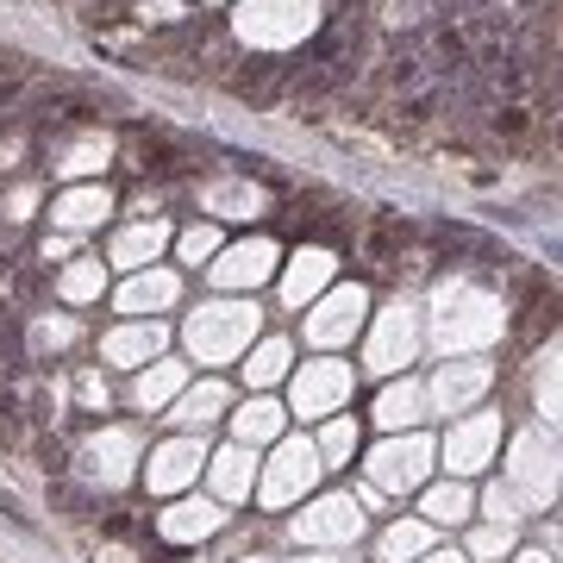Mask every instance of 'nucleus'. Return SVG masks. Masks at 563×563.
Masks as SVG:
<instances>
[{"label":"nucleus","mask_w":563,"mask_h":563,"mask_svg":"<svg viewBox=\"0 0 563 563\" xmlns=\"http://www.w3.org/2000/svg\"><path fill=\"white\" fill-rule=\"evenodd\" d=\"M107 163H113V139H107V132H81V139H69L57 151L51 169H57V176H101Z\"/></svg>","instance_id":"a878e982"},{"label":"nucleus","mask_w":563,"mask_h":563,"mask_svg":"<svg viewBox=\"0 0 563 563\" xmlns=\"http://www.w3.org/2000/svg\"><path fill=\"white\" fill-rule=\"evenodd\" d=\"M181 301V276L176 269H163V263H151V269H132L120 288V313H132V320H157L163 307Z\"/></svg>","instance_id":"dca6fc26"},{"label":"nucleus","mask_w":563,"mask_h":563,"mask_svg":"<svg viewBox=\"0 0 563 563\" xmlns=\"http://www.w3.org/2000/svg\"><path fill=\"white\" fill-rule=\"evenodd\" d=\"M201 7H225V0H201Z\"/></svg>","instance_id":"a18cd8bd"},{"label":"nucleus","mask_w":563,"mask_h":563,"mask_svg":"<svg viewBox=\"0 0 563 563\" xmlns=\"http://www.w3.org/2000/svg\"><path fill=\"white\" fill-rule=\"evenodd\" d=\"M282 420H288V413H282L269 395H251V401L232 413V432H239V444H251V451H257V444L282 439Z\"/></svg>","instance_id":"bb28decb"},{"label":"nucleus","mask_w":563,"mask_h":563,"mask_svg":"<svg viewBox=\"0 0 563 563\" xmlns=\"http://www.w3.org/2000/svg\"><path fill=\"white\" fill-rule=\"evenodd\" d=\"M176 257L195 263V269L213 263V257H220V232H213V225H188V232H176Z\"/></svg>","instance_id":"72a5a7b5"},{"label":"nucleus","mask_w":563,"mask_h":563,"mask_svg":"<svg viewBox=\"0 0 563 563\" xmlns=\"http://www.w3.org/2000/svg\"><path fill=\"white\" fill-rule=\"evenodd\" d=\"M207 483H213V501H251L257 488V451L251 444H225V451H207Z\"/></svg>","instance_id":"a211bd4d"},{"label":"nucleus","mask_w":563,"mask_h":563,"mask_svg":"<svg viewBox=\"0 0 563 563\" xmlns=\"http://www.w3.org/2000/svg\"><path fill=\"white\" fill-rule=\"evenodd\" d=\"M225 407H232V388H225V383H213V376H207V383L181 388V395H176V407H169V420H176L181 432H207V426L220 420Z\"/></svg>","instance_id":"393cba45"},{"label":"nucleus","mask_w":563,"mask_h":563,"mask_svg":"<svg viewBox=\"0 0 563 563\" xmlns=\"http://www.w3.org/2000/svg\"><path fill=\"white\" fill-rule=\"evenodd\" d=\"M325 0H239L232 32L244 51H301L307 38H320Z\"/></svg>","instance_id":"f03ea898"},{"label":"nucleus","mask_w":563,"mask_h":563,"mask_svg":"<svg viewBox=\"0 0 563 563\" xmlns=\"http://www.w3.org/2000/svg\"><path fill=\"white\" fill-rule=\"evenodd\" d=\"M413 351H420V313L407 301L383 307V313H376V332H369V369H376V376H395V369L413 363Z\"/></svg>","instance_id":"9d476101"},{"label":"nucleus","mask_w":563,"mask_h":563,"mask_svg":"<svg viewBox=\"0 0 563 563\" xmlns=\"http://www.w3.org/2000/svg\"><path fill=\"white\" fill-rule=\"evenodd\" d=\"M207 470V439L201 432H181V439L157 444L151 463H144V488L151 495H181V488H195Z\"/></svg>","instance_id":"0eeeda50"},{"label":"nucleus","mask_w":563,"mask_h":563,"mask_svg":"<svg viewBox=\"0 0 563 563\" xmlns=\"http://www.w3.org/2000/svg\"><path fill=\"white\" fill-rule=\"evenodd\" d=\"M101 288H107V263H101V257H69V269L57 276V295H63L69 307L101 301Z\"/></svg>","instance_id":"cd10ccee"},{"label":"nucleus","mask_w":563,"mask_h":563,"mask_svg":"<svg viewBox=\"0 0 563 563\" xmlns=\"http://www.w3.org/2000/svg\"><path fill=\"white\" fill-rule=\"evenodd\" d=\"M420 407H426V388L420 383H388L383 401H376V420H383L388 432H401V426L420 420Z\"/></svg>","instance_id":"c85d7f7f"},{"label":"nucleus","mask_w":563,"mask_h":563,"mask_svg":"<svg viewBox=\"0 0 563 563\" xmlns=\"http://www.w3.org/2000/svg\"><path fill=\"white\" fill-rule=\"evenodd\" d=\"M76 339H81V325L69 320V313H44V320L32 325V344H38V351H69Z\"/></svg>","instance_id":"f704fd0d"},{"label":"nucleus","mask_w":563,"mask_h":563,"mask_svg":"<svg viewBox=\"0 0 563 563\" xmlns=\"http://www.w3.org/2000/svg\"><path fill=\"white\" fill-rule=\"evenodd\" d=\"M332 269H339V257H332L325 244H301L295 257L282 263V301H288V307L320 301L325 288H332Z\"/></svg>","instance_id":"2eb2a0df"},{"label":"nucleus","mask_w":563,"mask_h":563,"mask_svg":"<svg viewBox=\"0 0 563 563\" xmlns=\"http://www.w3.org/2000/svg\"><path fill=\"white\" fill-rule=\"evenodd\" d=\"M313 451H320L325 470H344V463L357 457V420H351V413H332V420H325V432L313 439Z\"/></svg>","instance_id":"2f4dec72"},{"label":"nucleus","mask_w":563,"mask_h":563,"mask_svg":"<svg viewBox=\"0 0 563 563\" xmlns=\"http://www.w3.org/2000/svg\"><path fill=\"white\" fill-rule=\"evenodd\" d=\"M539 401H544V413H558V426H563V351H558V363L544 357V383H539Z\"/></svg>","instance_id":"c9c22d12"},{"label":"nucleus","mask_w":563,"mask_h":563,"mask_svg":"<svg viewBox=\"0 0 563 563\" xmlns=\"http://www.w3.org/2000/svg\"><path fill=\"white\" fill-rule=\"evenodd\" d=\"M107 213H113V188L107 181H76V188H63L57 201H51V225H63V232H88Z\"/></svg>","instance_id":"412c9836"},{"label":"nucleus","mask_w":563,"mask_h":563,"mask_svg":"<svg viewBox=\"0 0 563 563\" xmlns=\"http://www.w3.org/2000/svg\"><path fill=\"white\" fill-rule=\"evenodd\" d=\"M181 388H188V363L157 357V363H144V369H139V383H132V407H139V413H163V407H176Z\"/></svg>","instance_id":"5701e85b"},{"label":"nucleus","mask_w":563,"mask_h":563,"mask_svg":"<svg viewBox=\"0 0 563 563\" xmlns=\"http://www.w3.org/2000/svg\"><path fill=\"white\" fill-rule=\"evenodd\" d=\"M426 520H432V526H463V520H470V488H463V483H439L432 495H426Z\"/></svg>","instance_id":"473e14b6"},{"label":"nucleus","mask_w":563,"mask_h":563,"mask_svg":"<svg viewBox=\"0 0 563 563\" xmlns=\"http://www.w3.org/2000/svg\"><path fill=\"white\" fill-rule=\"evenodd\" d=\"M288 401L301 420H332L344 401H351V363L339 357H313L295 369V383H288Z\"/></svg>","instance_id":"39448f33"},{"label":"nucleus","mask_w":563,"mask_h":563,"mask_svg":"<svg viewBox=\"0 0 563 563\" xmlns=\"http://www.w3.org/2000/svg\"><path fill=\"white\" fill-rule=\"evenodd\" d=\"M507 476H514V488H507V495H514V501H532V507H551V495H558V451H544V439H520L514 444V470H507Z\"/></svg>","instance_id":"ddd939ff"},{"label":"nucleus","mask_w":563,"mask_h":563,"mask_svg":"<svg viewBox=\"0 0 563 563\" xmlns=\"http://www.w3.org/2000/svg\"><path fill=\"white\" fill-rule=\"evenodd\" d=\"M51 257H76V239L69 232H57V239H44V263Z\"/></svg>","instance_id":"a19ab883"},{"label":"nucleus","mask_w":563,"mask_h":563,"mask_svg":"<svg viewBox=\"0 0 563 563\" xmlns=\"http://www.w3.org/2000/svg\"><path fill=\"white\" fill-rule=\"evenodd\" d=\"M276 239H239V244H220V257L207 263V276L220 282L225 295H244V288H263V282L276 276Z\"/></svg>","instance_id":"6e6552de"},{"label":"nucleus","mask_w":563,"mask_h":563,"mask_svg":"<svg viewBox=\"0 0 563 563\" xmlns=\"http://www.w3.org/2000/svg\"><path fill=\"white\" fill-rule=\"evenodd\" d=\"M257 301H207L188 313V325H181V339H188V351H195V363H232L251 351V339H257Z\"/></svg>","instance_id":"7ed1b4c3"},{"label":"nucleus","mask_w":563,"mask_h":563,"mask_svg":"<svg viewBox=\"0 0 563 563\" xmlns=\"http://www.w3.org/2000/svg\"><path fill=\"white\" fill-rule=\"evenodd\" d=\"M420 563H470V558H463V551H426Z\"/></svg>","instance_id":"79ce46f5"},{"label":"nucleus","mask_w":563,"mask_h":563,"mask_svg":"<svg viewBox=\"0 0 563 563\" xmlns=\"http://www.w3.org/2000/svg\"><path fill=\"white\" fill-rule=\"evenodd\" d=\"M507 544H514V526H483V532H476V539H470V558H501Z\"/></svg>","instance_id":"e433bc0d"},{"label":"nucleus","mask_w":563,"mask_h":563,"mask_svg":"<svg viewBox=\"0 0 563 563\" xmlns=\"http://www.w3.org/2000/svg\"><path fill=\"white\" fill-rule=\"evenodd\" d=\"M163 320H125L113 325V332H101V357L113 363V369H144V363L163 357Z\"/></svg>","instance_id":"f3484780"},{"label":"nucleus","mask_w":563,"mask_h":563,"mask_svg":"<svg viewBox=\"0 0 563 563\" xmlns=\"http://www.w3.org/2000/svg\"><path fill=\"white\" fill-rule=\"evenodd\" d=\"M426 470H432V439H420V432H407V439H383L376 451H369V483L376 488H420Z\"/></svg>","instance_id":"9b49d317"},{"label":"nucleus","mask_w":563,"mask_h":563,"mask_svg":"<svg viewBox=\"0 0 563 563\" xmlns=\"http://www.w3.org/2000/svg\"><path fill=\"white\" fill-rule=\"evenodd\" d=\"M495 383V369H488V363H444L439 376H432V401L444 407V413H463V407L476 401V395H483V388Z\"/></svg>","instance_id":"b1692460"},{"label":"nucleus","mask_w":563,"mask_h":563,"mask_svg":"<svg viewBox=\"0 0 563 563\" xmlns=\"http://www.w3.org/2000/svg\"><path fill=\"white\" fill-rule=\"evenodd\" d=\"M163 244H176V232H169L157 213H151V220L113 232V244H107V263H113V269H151V263L163 257Z\"/></svg>","instance_id":"6ab92c4d"},{"label":"nucleus","mask_w":563,"mask_h":563,"mask_svg":"<svg viewBox=\"0 0 563 563\" xmlns=\"http://www.w3.org/2000/svg\"><path fill=\"white\" fill-rule=\"evenodd\" d=\"M139 463L144 457H139V432L132 426H101V432H88V444H81V470L101 488H125Z\"/></svg>","instance_id":"1a4fd4ad"},{"label":"nucleus","mask_w":563,"mask_h":563,"mask_svg":"<svg viewBox=\"0 0 563 563\" xmlns=\"http://www.w3.org/2000/svg\"><path fill=\"white\" fill-rule=\"evenodd\" d=\"M301 563H332V558H301Z\"/></svg>","instance_id":"c03bdc74"},{"label":"nucleus","mask_w":563,"mask_h":563,"mask_svg":"<svg viewBox=\"0 0 563 563\" xmlns=\"http://www.w3.org/2000/svg\"><path fill=\"white\" fill-rule=\"evenodd\" d=\"M32 207H38V181H20V188L0 201V213H7V225H20V220H32Z\"/></svg>","instance_id":"4c0bfd02"},{"label":"nucleus","mask_w":563,"mask_h":563,"mask_svg":"<svg viewBox=\"0 0 563 563\" xmlns=\"http://www.w3.org/2000/svg\"><path fill=\"white\" fill-rule=\"evenodd\" d=\"M501 451V413H470V420L451 426V439H444V463L457 470V476H476L488 470Z\"/></svg>","instance_id":"f8f14e48"},{"label":"nucleus","mask_w":563,"mask_h":563,"mask_svg":"<svg viewBox=\"0 0 563 563\" xmlns=\"http://www.w3.org/2000/svg\"><path fill=\"white\" fill-rule=\"evenodd\" d=\"M514 563H551V558H544V551H520Z\"/></svg>","instance_id":"37998d69"},{"label":"nucleus","mask_w":563,"mask_h":563,"mask_svg":"<svg viewBox=\"0 0 563 563\" xmlns=\"http://www.w3.org/2000/svg\"><path fill=\"white\" fill-rule=\"evenodd\" d=\"M81 407H95V413H107V383L95 376V369L81 376Z\"/></svg>","instance_id":"58836bf2"},{"label":"nucleus","mask_w":563,"mask_h":563,"mask_svg":"<svg viewBox=\"0 0 563 563\" xmlns=\"http://www.w3.org/2000/svg\"><path fill=\"white\" fill-rule=\"evenodd\" d=\"M320 451H313V439H282L276 457H269V470L257 476V495L269 507H295L307 495V488L320 483Z\"/></svg>","instance_id":"20e7f679"},{"label":"nucleus","mask_w":563,"mask_h":563,"mask_svg":"<svg viewBox=\"0 0 563 563\" xmlns=\"http://www.w3.org/2000/svg\"><path fill=\"white\" fill-rule=\"evenodd\" d=\"M225 526V507L220 501H176L169 514H157V539L169 544H201Z\"/></svg>","instance_id":"4be33fe9"},{"label":"nucleus","mask_w":563,"mask_h":563,"mask_svg":"<svg viewBox=\"0 0 563 563\" xmlns=\"http://www.w3.org/2000/svg\"><path fill=\"white\" fill-rule=\"evenodd\" d=\"M288 363H295V344L288 339H263L257 351H251V363H244V383L251 388H269L288 376Z\"/></svg>","instance_id":"c756f323"},{"label":"nucleus","mask_w":563,"mask_h":563,"mask_svg":"<svg viewBox=\"0 0 563 563\" xmlns=\"http://www.w3.org/2000/svg\"><path fill=\"white\" fill-rule=\"evenodd\" d=\"M363 532V514H357V501L351 495H325V501H313L295 520V539L301 544H351Z\"/></svg>","instance_id":"4468645a"},{"label":"nucleus","mask_w":563,"mask_h":563,"mask_svg":"<svg viewBox=\"0 0 563 563\" xmlns=\"http://www.w3.org/2000/svg\"><path fill=\"white\" fill-rule=\"evenodd\" d=\"M369 320V295H363L357 282H339V288H325L313 313H307V339L320 344V351H339V344L357 339V325Z\"/></svg>","instance_id":"423d86ee"},{"label":"nucleus","mask_w":563,"mask_h":563,"mask_svg":"<svg viewBox=\"0 0 563 563\" xmlns=\"http://www.w3.org/2000/svg\"><path fill=\"white\" fill-rule=\"evenodd\" d=\"M432 325H439L444 351H476V344L501 339L507 307L495 301L488 288H476L470 276H451V282H439V295H432Z\"/></svg>","instance_id":"f257e3e1"},{"label":"nucleus","mask_w":563,"mask_h":563,"mask_svg":"<svg viewBox=\"0 0 563 563\" xmlns=\"http://www.w3.org/2000/svg\"><path fill=\"white\" fill-rule=\"evenodd\" d=\"M139 7H144V20H163V25L181 20V0H139Z\"/></svg>","instance_id":"ea45409f"},{"label":"nucleus","mask_w":563,"mask_h":563,"mask_svg":"<svg viewBox=\"0 0 563 563\" xmlns=\"http://www.w3.org/2000/svg\"><path fill=\"white\" fill-rule=\"evenodd\" d=\"M432 551V520H395L383 532V563H407Z\"/></svg>","instance_id":"7c9ffc66"},{"label":"nucleus","mask_w":563,"mask_h":563,"mask_svg":"<svg viewBox=\"0 0 563 563\" xmlns=\"http://www.w3.org/2000/svg\"><path fill=\"white\" fill-rule=\"evenodd\" d=\"M195 201H201L207 213H220V220H257V213H269V195H263L251 176L207 181V188H195Z\"/></svg>","instance_id":"aec40b11"}]
</instances>
